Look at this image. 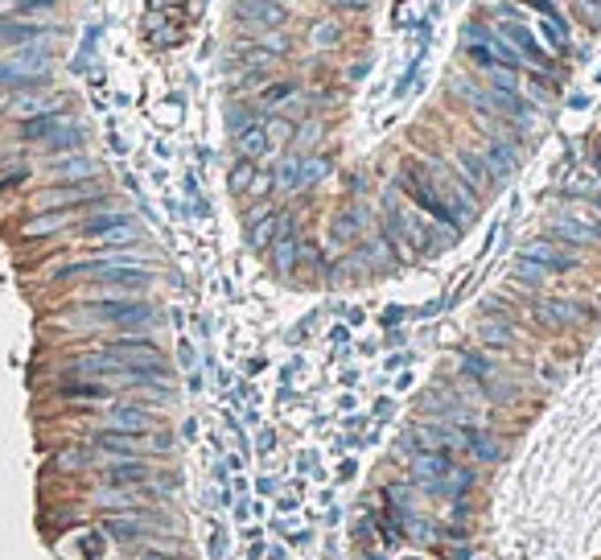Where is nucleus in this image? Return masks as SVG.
<instances>
[{
  "mask_svg": "<svg viewBox=\"0 0 601 560\" xmlns=\"http://www.w3.org/2000/svg\"><path fill=\"white\" fill-rule=\"evenodd\" d=\"M141 560H169V556H153V552H145V556H141Z\"/></svg>",
  "mask_w": 601,
  "mask_h": 560,
  "instance_id": "obj_40",
  "label": "nucleus"
},
{
  "mask_svg": "<svg viewBox=\"0 0 601 560\" xmlns=\"http://www.w3.org/2000/svg\"><path fill=\"white\" fill-rule=\"evenodd\" d=\"M457 367H461V380H469L478 387L482 400H491V404H515L519 400V387L498 371V363H494L491 355L461 350V355H457Z\"/></svg>",
  "mask_w": 601,
  "mask_h": 560,
  "instance_id": "obj_3",
  "label": "nucleus"
},
{
  "mask_svg": "<svg viewBox=\"0 0 601 560\" xmlns=\"http://www.w3.org/2000/svg\"><path fill=\"white\" fill-rule=\"evenodd\" d=\"M511 285L523 288V293H548V285H552V272L548 268H540V264H531L519 256L515 272H511Z\"/></svg>",
  "mask_w": 601,
  "mask_h": 560,
  "instance_id": "obj_26",
  "label": "nucleus"
},
{
  "mask_svg": "<svg viewBox=\"0 0 601 560\" xmlns=\"http://www.w3.org/2000/svg\"><path fill=\"white\" fill-rule=\"evenodd\" d=\"M325 136H330V124H325L322 116L300 119L297 128H293V141H289V149H285V153H293V157L317 153V149H322V141H325Z\"/></svg>",
  "mask_w": 601,
  "mask_h": 560,
  "instance_id": "obj_19",
  "label": "nucleus"
},
{
  "mask_svg": "<svg viewBox=\"0 0 601 560\" xmlns=\"http://www.w3.org/2000/svg\"><path fill=\"white\" fill-rule=\"evenodd\" d=\"M330 12H338V17H359V12L371 9V0H322Z\"/></svg>",
  "mask_w": 601,
  "mask_h": 560,
  "instance_id": "obj_34",
  "label": "nucleus"
},
{
  "mask_svg": "<svg viewBox=\"0 0 601 560\" xmlns=\"http://www.w3.org/2000/svg\"><path fill=\"white\" fill-rule=\"evenodd\" d=\"M231 21L268 25V29H289L293 25V4L289 0H235V4H231Z\"/></svg>",
  "mask_w": 601,
  "mask_h": 560,
  "instance_id": "obj_8",
  "label": "nucleus"
},
{
  "mask_svg": "<svg viewBox=\"0 0 601 560\" xmlns=\"http://www.w3.org/2000/svg\"><path fill=\"white\" fill-rule=\"evenodd\" d=\"M103 429H120V433H153L156 429V417L153 408L145 404H111Z\"/></svg>",
  "mask_w": 601,
  "mask_h": 560,
  "instance_id": "obj_16",
  "label": "nucleus"
},
{
  "mask_svg": "<svg viewBox=\"0 0 601 560\" xmlns=\"http://www.w3.org/2000/svg\"><path fill=\"white\" fill-rule=\"evenodd\" d=\"M362 74H367V62H354V66L346 71V79H350V83H359Z\"/></svg>",
  "mask_w": 601,
  "mask_h": 560,
  "instance_id": "obj_39",
  "label": "nucleus"
},
{
  "mask_svg": "<svg viewBox=\"0 0 601 560\" xmlns=\"http://www.w3.org/2000/svg\"><path fill=\"white\" fill-rule=\"evenodd\" d=\"M29 178H34V165H17L12 173H0V190H12V186H21Z\"/></svg>",
  "mask_w": 601,
  "mask_h": 560,
  "instance_id": "obj_36",
  "label": "nucleus"
},
{
  "mask_svg": "<svg viewBox=\"0 0 601 560\" xmlns=\"http://www.w3.org/2000/svg\"><path fill=\"white\" fill-rule=\"evenodd\" d=\"M62 29L49 21H34V17H12L4 12L0 17V46L4 50H17V46H34V42H54Z\"/></svg>",
  "mask_w": 601,
  "mask_h": 560,
  "instance_id": "obj_10",
  "label": "nucleus"
},
{
  "mask_svg": "<svg viewBox=\"0 0 601 560\" xmlns=\"http://www.w3.org/2000/svg\"><path fill=\"white\" fill-rule=\"evenodd\" d=\"M590 157H593V165H597V173H601V136H593L590 141Z\"/></svg>",
  "mask_w": 601,
  "mask_h": 560,
  "instance_id": "obj_38",
  "label": "nucleus"
},
{
  "mask_svg": "<svg viewBox=\"0 0 601 560\" xmlns=\"http://www.w3.org/2000/svg\"><path fill=\"white\" fill-rule=\"evenodd\" d=\"M87 462H91V449H87V445H66V449L54 457V465H58V470H83Z\"/></svg>",
  "mask_w": 601,
  "mask_h": 560,
  "instance_id": "obj_33",
  "label": "nucleus"
},
{
  "mask_svg": "<svg viewBox=\"0 0 601 560\" xmlns=\"http://www.w3.org/2000/svg\"><path fill=\"white\" fill-rule=\"evenodd\" d=\"M141 239V223H136L133 215L116 219V223H108L103 231H95V235L87 239V243H103V248H128V243H136Z\"/></svg>",
  "mask_w": 601,
  "mask_h": 560,
  "instance_id": "obj_24",
  "label": "nucleus"
},
{
  "mask_svg": "<svg viewBox=\"0 0 601 560\" xmlns=\"http://www.w3.org/2000/svg\"><path fill=\"white\" fill-rule=\"evenodd\" d=\"M66 326L74 330H120V334H148L156 326V310L141 297H124V301H83L79 310L66 313Z\"/></svg>",
  "mask_w": 601,
  "mask_h": 560,
  "instance_id": "obj_2",
  "label": "nucleus"
},
{
  "mask_svg": "<svg viewBox=\"0 0 601 560\" xmlns=\"http://www.w3.org/2000/svg\"><path fill=\"white\" fill-rule=\"evenodd\" d=\"M523 96L536 104V108L544 111H552L556 108V99H560V74H548V71H523V87H519Z\"/></svg>",
  "mask_w": 601,
  "mask_h": 560,
  "instance_id": "obj_15",
  "label": "nucleus"
},
{
  "mask_svg": "<svg viewBox=\"0 0 601 560\" xmlns=\"http://www.w3.org/2000/svg\"><path fill=\"white\" fill-rule=\"evenodd\" d=\"M161 519L156 515H145V511H133V515H124V519H108L103 524V532L108 536H116V540H141V536H148V532H161Z\"/></svg>",
  "mask_w": 601,
  "mask_h": 560,
  "instance_id": "obj_20",
  "label": "nucleus"
},
{
  "mask_svg": "<svg viewBox=\"0 0 601 560\" xmlns=\"http://www.w3.org/2000/svg\"><path fill=\"white\" fill-rule=\"evenodd\" d=\"M231 144H235V161H264V157H277L280 149L272 144V136H268L264 124H255V128L240 132V136H231Z\"/></svg>",
  "mask_w": 601,
  "mask_h": 560,
  "instance_id": "obj_18",
  "label": "nucleus"
},
{
  "mask_svg": "<svg viewBox=\"0 0 601 560\" xmlns=\"http://www.w3.org/2000/svg\"><path fill=\"white\" fill-rule=\"evenodd\" d=\"M300 91H305V83H300L297 74H277V79H272V83L255 96V104H260L264 111H280L293 96H300Z\"/></svg>",
  "mask_w": 601,
  "mask_h": 560,
  "instance_id": "obj_21",
  "label": "nucleus"
},
{
  "mask_svg": "<svg viewBox=\"0 0 601 560\" xmlns=\"http://www.w3.org/2000/svg\"><path fill=\"white\" fill-rule=\"evenodd\" d=\"M297 178H300V157H293V153L277 157V165H272V186H277V194H297Z\"/></svg>",
  "mask_w": 601,
  "mask_h": 560,
  "instance_id": "obj_27",
  "label": "nucleus"
},
{
  "mask_svg": "<svg viewBox=\"0 0 601 560\" xmlns=\"http://www.w3.org/2000/svg\"><path fill=\"white\" fill-rule=\"evenodd\" d=\"M255 173H260V161H235V169H231V178H227L231 194H247V190H252Z\"/></svg>",
  "mask_w": 601,
  "mask_h": 560,
  "instance_id": "obj_31",
  "label": "nucleus"
},
{
  "mask_svg": "<svg viewBox=\"0 0 601 560\" xmlns=\"http://www.w3.org/2000/svg\"><path fill=\"white\" fill-rule=\"evenodd\" d=\"M227 132L231 136H240V132H247V128H255V124H264L268 119V111L255 104V99H231L227 104Z\"/></svg>",
  "mask_w": 601,
  "mask_h": 560,
  "instance_id": "obj_22",
  "label": "nucleus"
},
{
  "mask_svg": "<svg viewBox=\"0 0 601 560\" xmlns=\"http://www.w3.org/2000/svg\"><path fill=\"white\" fill-rule=\"evenodd\" d=\"M289 4H305V0H289Z\"/></svg>",
  "mask_w": 601,
  "mask_h": 560,
  "instance_id": "obj_41",
  "label": "nucleus"
},
{
  "mask_svg": "<svg viewBox=\"0 0 601 560\" xmlns=\"http://www.w3.org/2000/svg\"><path fill=\"white\" fill-rule=\"evenodd\" d=\"M49 9H58V0H0V12H12V17H37Z\"/></svg>",
  "mask_w": 601,
  "mask_h": 560,
  "instance_id": "obj_30",
  "label": "nucleus"
},
{
  "mask_svg": "<svg viewBox=\"0 0 601 560\" xmlns=\"http://www.w3.org/2000/svg\"><path fill=\"white\" fill-rule=\"evenodd\" d=\"M66 124H71V116H66V111H37V116H21V124L12 128V141L37 144V149H42V144L54 141Z\"/></svg>",
  "mask_w": 601,
  "mask_h": 560,
  "instance_id": "obj_12",
  "label": "nucleus"
},
{
  "mask_svg": "<svg viewBox=\"0 0 601 560\" xmlns=\"http://www.w3.org/2000/svg\"><path fill=\"white\" fill-rule=\"evenodd\" d=\"M305 96H309V104H313V111H317V116H322L325 108H334V104H338L334 87H305Z\"/></svg>",
  "mask_w": 601,
  "mask_h": 560,
  "instance_id": "obj_35",
  "label": "nucleus"
},
{
  "mask_svg": "<svg viewBox=\"0 0 601 560\" xmlns=\"http://www.w3.org/2000/svg\"><path fill=\"white\" fill-rule=\"evenodd\" d=\"M478 342L486 350H511L519 342V322L498 305V313H486L478 322Z\"/></svg>",
  "mask_w": 601,
  "mask_h": 560,
  "instance_id": "obj_13",
  "label": "nucleus"
},
{
  "mask_svg": "<svg viewBox=\"0 0 601 560\" xmlns=\"http://www.w3.org/2000/svg\"><path fill=\"white\" fill-rule=\"evenodd\" d=\"M568 4V21H577L581 29H590V34H601V0H565Z\"/></svg>",
  "mask_w": 601,
  "mask_h": 560,
  "instance_id": "obj_28",
  "label": "nucleus"
},
{
  "mask_svg": "<svg viewBox=\"0 0 601 560\" xmlns=\"http://www.w3.org/2000/svg\"><path fill=\"white\" fill-rule=\"evenodd\" d=\"M392 181H396V190L404 194V203H412L424 219H433L437 226H445V231H453V235L466 231V223L457 219V211L449 206L445 190H441V181H437V173L429 169V161H424L421 153L404 157V161L396 165V178Z\"/></svg>",
  "mask_w": 601,
  "mask_h": 560,
  "instance_id": "obj_1",
  "label": "nucleus"
},
{
  "mask_svg": "<svg viewBox=\"0 0 601 560\" xmlns=\"http://www.w3.org/2000/svg\"><path fill=\"white\" fill-rule=\"evenodd\" d=\"M108 198V186L99 178L87 181H49L46 190H37L29 198V211H66V206H87V203H103Z\"/></svg>",
  "mask_w": 601,
  "mask_h": 560,
  "instance_id": "obj_5",
  "label": "nucleus"
},
{
  "mask_svg": "<svg viewBox=\"0 0 601 560\" xmlns=\"http://www.w3.org/2000/svg\"><path fill=\"white\" fill-rule=\"evenodd\" d=\"M305 42H309V50H330L342 42V25L338 21H309V29H305Z\"/></svg>",
  "mask_w": 601,
  "mask_h": 560,
  "instance_id": "obj_29",
  "label": "nucleus"
},
{
  "mask_svg": "<svg viewBox=\"0 0 601 560\" xmlns=\"http://www.w3.org/2000/svg\"><path fill=\"white\" fill-rule=\"evenodd\" d=\"M466 453L474 457V462L494 465L498 457H503V445L494 441V433L486 429V425H469L466 429Z\"/></svg>",
  "mask_w": 601,
  "mask_h": 560,
  "instance_id": "obj_23",
  "label": "nucleus"
},
{
  "mask_svg": "<svg viewBox=\"0 0 601 560\" xmlns=\"http://www.w3.org/2000/svg\"><path fill=\"white\" fill-rule=\"evenodd\" d=\"M153 474L156 470L145 457H116V462H108V470H103V482H108V487H145Z\"/></svg>",
  "mask_w": 601,
  "mask_h": 560,
  "instance_id": "obj_17",
  "label": "nucleus"
},
{
  "mask_svg": "<svg viewBox=\"0 0 601 560\" xmlns=\"http://www.w3.org/2000/svg\"><path fill=\"white\" fill-rule=\"evenodd\" d=\"M544 231L552 239H560V243H568V248H601L597 231H593V219L590 215H568V211H556V215L544 219Z\"/></svg>",
  "mask_w": 601,
  "mask_h": 560,
  "instance_id": "obj_9",
  "label": "nucleus"
},
{
  "mask_svg": "<svg viewBox=\"0 0 601 560\" xmlns=\"http://www.w3.org/2000/svg\"><path fill=\"white\" fill-rule=\"evenodd\" d=\"M445 157H449V165H453L457 173L474 186V194H478V198H486V194H494V190H503V181L494 178V169L486 165V157L478 153V144H469L466 136H453V141H449V149H445Z\"/></svg>",
  "mask_w": 601,
  "mask_h": 560,
  "instance_id": "obj_6",
  "label": "nucleus"
},
{
  "mask_svg": "<svg viewBox=\"0 0 601 560\" xmlns=\"http://www.w3.org/2000/svg\"><path fill=\"white\" fill-rule=\"evenodd\" d=\"M277 186H272V173H255V181H252V190L247 194H255V198H264V194H272Z\"/></svg>",
  "mask_w": 601,
  "mask_h": 560,
  "instance_id": "obj_37",
  "label": "nucleus"
},
{
  "mask_svg": "<svg viewBox=\"0 0 601 560\" xmlns=\"http://www.w3.org/2000/svg\"><path fill=\"white\" fill-rule=\"evenodd\" d=\"M141 499H145V495H141V487H128V490H99V495H95L99 507H136Z\"/></svg>",
  "mask_w": 601,
  "mask_h": 560,
  "instance_id": "obj_32",
  "label": "nucleus"
},
{
  "mask_svg": "<svg viewBox=\"0 0 601 560\" xmlns=\"http://www.w3.org/2000/svg\"><path fill=\"white\" fill-rule=\"evenodd\" d=\"M46 178H49V181H87V178H99V165L83 153V149H74V153L49 157Z\"/></svg>",
  "mask_w": 601,
  "mask_h": 560,
  "instance_id": "obj_14",
  "label": "nucleus"
},
{
  "mask_svg": "<svg viewBox=\"0 0 601 560\" xmlns=\"http://www.w3.org/2000/svg\"><path fill=\"white\" fill-rule=\"evenodd\" d=\"M325 178H334V161L325 153H305L300 157V178H297V194H309L313 186H322Z\"/></svg>",
  "mask_w": 601,
  "mask_h": 560,
  "instance_id": "obj_25",
  "label": "nucleus"
},
{
  "mask_svg": "<svg viewBox=\"0 0 601 560\" xmlns=\"http://www.w3.org/2000/svg\"><path fill=\"white\" fill-rule=\"evenodd\" d=\"M371 206L362 203V198H346V206L330 219V248H350V243H359L367 223H371Z\"/></svg>",
  "mask_w": 601,
  "mask_h": 560,
  "instance_id": "obj_11",
  "label": "nucleus"
},
{
  "mask_svg": "<svg viewBox=\"0 0 601 560\" xmlns=\"http://www.w3.org/2000/svg\"><path fill=\"white\" fill-rule=\"evenodd\" d=\"M519 256H523V260H531V264H540V268H548L552 276L581 272V264H585V256H581L577 248H568V243H560V239H552V235L528 239Z\"/></svg>",
  "mask_w": 601,
  "mask_h": 560,
  "instance_id": "obj_7",
  "label": "nucleus"
},
{
  "mask_svg": "<svg viewBox=\"0 0 601 560\" xmlns=\"http://www.w3.org/2000/svg\"><path fill=\"white\" fill-rule=\"evenodd\" d=\"M528 313H531V322L552 330V334H565V330H577V326L593 322V305L573 301V297H552V293H531Z\"/></svg>",
  "mask_w": 601,
  "mask_h": 560,
  "instance_id": "obj_4",
  "label": "nucleus"
}]
</instances>
